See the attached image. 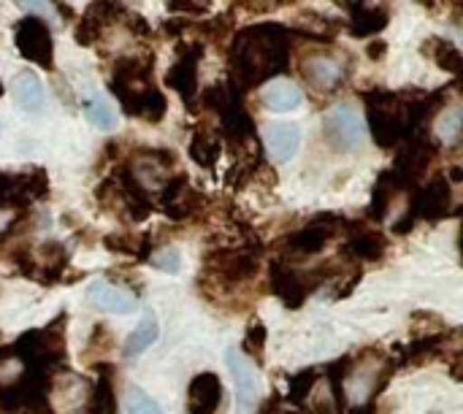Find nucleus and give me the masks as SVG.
<instances>
[{"instance_id":"f257e3e1","label":"nucleus","mask_w":463,"mask_h":414,"mask_svg":"<svg viewBox=\"0 0 463 414\" xmlns=\"http://www.w3.org/2000/svg\"><path fill=\"white\" fill-rule=\"evenodd\" d=\"M290 60V33L282 24L260 22L241 30L231 46V65L241 87H258L282 73Z\"/></svg>"},{"instance_id":"f03ea898","label":"nucleus","mask_w":463,"mask_h":414,"mask_svg":"<svg viewBox=\"0 0 463 414\" xmlns=\"http://www.w3.org/2000/svg\"><path fill=\"white\" fill-rule=\"evenodd\" d=\"M111 89L119 95L122 106L133 117H144L149 122H157L165 114V98L152 84V60H122L114 71Z\"/></svg>"},{"instance_id":"7ed1b4c3","label":"nucleus","mask_w":463,"mask_h":414,"mask_svg":"<svg viewBox=\"0 0 463 414\" xmlns=\"http://www.w3.org/2000/svg\"><path fill=\"white\" fill-rule=\"evenodd\" d=\"M391 374H393V363L377 353H366L355 363H347L345 377H342V388H345L350 407L364 409L385 388Z\"/></svg>"},{"instance_id":"20e7f679","label":"nucleus","mask_w":463,"mask_h":414,"mask_svg":"<svg viewBox=\"0 0 463 414\" xmlns=\"http://www.w3.org/2000/svg\"><path fill=\"white\" fill-rule=\"evenodd\" d=\"M323 130H326L328 144L336 152H353L366 138V122H364V114L355 103L334 106L323 119Z\"/></svg>"},{"instance_id":"39448f33","label":"nucleus","mask_w":463,"mask_h":414,"mask_svg":"<svg viewBox=\"0 0 463 414\" xmlns=\"http://www.w3.org/2000/svg\"><path fill=\"white\" fill-rule=\"evenodd\" d=\"M92 385L73 374V372H62L52 380V390H49V404L54 407V412L60 414H87L92 404Z\"/></svg>"},{"instance_id":"423d86ee","label":"nucleus","mask_w":463,"mask_h":414,"mask_svg":"<svg viewBox=\"0 0 463 414\" xmlns=\"http://www.w3.org/2000/svg\"><path fill=\"white\" fill-rule=\"evenodd\" d=\"M14 43L16 49L43 65V68H52V57H54V43H52V33H49V24L38 16H24L22 22H16L14 27Z\"/></svg>"},{"instance_id":"0eeeda50","label":"nucleus","mask_w":463,"mask_h":414,"mask_svg":"<svg viewBox=\"0 0 463 414\" xmlns=\"http://www.w3.org/2000/svg\"><path fill=\"white\" fill-rule=\"evenodd\" d=\"M225 363H228V372L233 377V390H236V407H239V412H252L258 407V399H260V382H258V372H255L252 361L244 358L239 350L231 347L225 353Z\"/></svg>"},{"instance_id":"6e6552de","label":"nucleus","mask_w":463,"mask_h":414,"mask_svg":"<svg viewBox=\"0 0 463 414\" xmlns=\"http://www.w3.org/2000/svg\"><path fill=\"white\" fill-rule=\"evenodd\" d=\"M342 225L339 217H317L312 225H307L304 231L293 233L285 244H288V258L290 260H304L309 255H317L334 236L336 228Z\"/></svg>"},{"instance_id":"1a4fd4ad","label":"nucleus","mask_w":463,"mask_h":414,"mask_svg":"<svg viewBox=\"0 0 463 414\" xmlns=\"http://www.w3.org/2000/svg\"><path fill=\"white\" fill-rule=\"evenodd\" d=\"M301 73L317 89H336L347 76V60L336 54H309L301 65Z\"/></svg>"},{"instance_id":"9d476101","label":"nucleus","mask_w":463,"mask_h":414,"mask_svg":"<svg viewBox=\"0 0 463 414\" xmlns=\"http://www.w3.org/2000/svg\"><path fill=\"white\" fill-rule=\"evenodd\" d=\"M450 198H453V193H450L448 179L437 176L434 182H429V184L415 195V201H412V206H410V220H418V217H423V220H439L442 214H448Z\"/></svg>"},{"instance_id":"9b49d317","label":"nucleus","mask_w":463,"mask_h":414,"mask_svg":"<svg viewBox=\"0 0 463 414\" xmlns=\"http://www.w3.org/2000/svg\"><path fill=\"white\" fill-rule=\"evenodd\" d=\"M87 298L95 309L109 312V315H130L138 306V301L130 290L114 285V282H106V279H95L87 287Z\"/></svg>"},{"instance_id":"f8f14e48","label":"nucleus","mask_w":463,"mask_h":414,"mask_svg":"<svg viewBox=\"0 0 463 414\" xmlns=\"http://www.w3.org/2000/svg\"><path fill=\"white\" fill-rule=\"evenodd\" d=\"M431 160H434V146L420 136V138L410 141V144L402 149V155H399V160H396V165H393V174H396V179H399L404 187H410V184L418 182V176L429 168Z\"/></svg>"},{"instance_id":"ddd939ff","label":"nucleus","mask_w":463,"mask_h":414,"mask_svg":"<svg viewBox=\"0 0 463 414\" xmlns=\"http://www.w3.org/2000/svg\"><path fill=\"white\" fill-rule=\"evenodd\" d=\"M269 279H271V293L277 298H282V304L290 306V309L304 306V301H307V296L312 290L309 282L301 274H296L293 268H288L282 263H274L271 266V277Z\"/></svg>"},{"instance_id":"4468645a","label":"nucleus","mask_w":463,"mask_h":414,"mask_svg":"<svg viewBox=\"0 0 463 414\" xmlns=\"http://www.w3.org/2000/svg\"><path fill=\"white\" fill-rule=\"evenodd\" d=\"M209 268L214 271V277H220L225 282H244L258 271V255L250 249L222 252L209 260Z\"/></svg>"},{"instance_id":"2eb2a0df","label":"nucleus","mask_w":463,"mask_h":414,"mask_svg":"<svg viewBox=\"0 0 463 414\" xmlns=\"http://www.w3.org/2000/svg\"><path fill=\"white\" fill-rule=\"evenodd\" d=\"M222 401V385L217 374H198L187 390V414H214Z\"/></svg>"},{"instance_id":"dca6fc26","label":"nucleus","mask_w":463,"mask_h":414,"mask_svg":"<svg viewBox=\"0 0 463 414\" xmlns=\"http://www.w3.org/2000/svg\"><path fill=\"white\" fill-rule=\"evenodd\" d=\"M301 146V127L293 122H274L266 130V152L274 163H288Z\"/></svg>"},{"instance_id":"f3484780","label":"nucleus","mask_w":463,"mask_h":414,"mask_svg":"<svg viewBox=\"0 0 463 414\" xmlns=\"http://www.w3.org/2000/svg\"><path fill=\"white\" fill-rule=\"evenodd\" d=\"M160 193H163V209H165V214L174 217V220L190 217V214L198 209V203H201L198 193L187 184L184 176H176V179L165 182V187H163Z\"/></svg>"},{"instance_id":"a211bd4d","label":"nucleus","mask_w":463,"mask_h":414,"mask_svg":"<svg viewBox=\"0 0 463 414\" xmlns=\"http://www.w3.org/2000/svg\"><path fill=\"white\" fill-rule=\"evenodd\" d=\"M198 54H201V49L190 46L165 73L168 87H174L184 100H193L195 87H198Z\"/></svg>"},{"instance_id":"6ab92c4d","label":"nucleus","mask_w":463,"mask_h":414,"mask_svg":"<svg viewBox=\"0 0 463 414\" xmlns=\"http://www.w3.org/2000/svg\"><path fill=\"white\" fill-rule=\"evenodd\" d=\"M350 11V33L358 38H369L385 30L388 24V8L372 5L369 0H353Z\"/></svg>"},{"instance_id":"aec40b11","label":"nucleus","mask_w":463,"mask_h":414,"mask_svg":"<svg viewBox=\"0 0 463 414\" xmlns=\"http://www.w3.org/2000/svg\"><path fill=\"white\" fill-rule=\"evenodd\" d=\"M263 98V106L277 111V114H288V111H296L304 100L301 89L290 81V79H274L263 87L260 92Z\"/></svg>"},{"instance_id":"412c9836","label":"nucleus","mask_w":463,"mask_h":414,"mask_svg":"<svg viewBox=\"0 0 463 414\" xmlns=\"http://www.w3.org/2000/svg\"><path fill=\"white\" fill-rule=\"evenodd\" d=\"M220 155H222V141H220V136H217L212 127H206V125L195 127V133H193V138H190V157H193L201 168H212V165L220 160Z\"/></svg>"},{"instance_id":"4be33fe9","label":"nucleus","mask_w":463,"mask_h":414,"mask_svg":"<svg viewBox=\"0 0 463 414\" xmlns=\"http://www.w3.org/2000/svg\"><path fill=\"white\" fill-rule=\"evenodd\" d=\"M11 92L24 111H38L43 106V87L41 79L33 71H19L11 81Z\"/></svg>"},{"instance_id":"5701e85b","label":"nucleus","mask_w":463,"mask_h":414,"mask_svg":"<svg viewBox=\"0 0 463 414\" xmlns=\"http://www.w3.org/2000/svg\"><path fill=\"white\" fill-rule=\"evenodd\" d=\"M434 133L442 144H456L458 136L463 133V106L461 103H450L442 106V111L434 117Z\"/></svg>"},{"instance_id":"b1692460","label":"nucleus","mask_w":463,"mask_h":414,"mask_svg":"<svg viewBox=\"0 0 463 414\" xmlns=\"http://www.w3.org/2000/svg\"><path fill=\"white\" fill-rule=\"evenodd\" d=\"M157 320H155V315L152 312H144V317H141V323L136 325V331L128 336V342H125V355L128 358H136V355H141L144 350H149L155 342H157Z\"/></svg>"},{"instance_id":"393cba45","label":"nucleus","mask_w":463,"mask_h":414,"mask_svg":"<svg viewBox=\"0 0 463 414\" xmlns=\"http://www.w3.org/2000/svg\"><path fill=\"white\" fill-rule=\"evenodd\" d=\"M27 374V363L14 350H0V390H14Z\"/></svg>"},{"instance_id":"a878e982","label":"nucleus","mask_w":463,"mask_h":414,"mask_svg":"<svg viewBox=\"0 0 463 414\" xmlns=\"http://www.w3.org/2000/svg\"><path fill=\"white\" fill-rule=\"evenodd\" d=\"M350 252L358 255V258H366V260H377V258H383V252H385V239H383L380 233H374V231L353 233Z\"/></svg>"},{"instance_id":"bb28decb","label":"nucleus","mask_w":463,"mask_h":414,"mask_svg":"<svg viewBox=\"0 0 463 414\" xmlns=\"http://www.w3.org/2000/svg\"><path fill=\"white\" fill-rule=\"evenodd\" d=\"M84 114L87 119L98 127V130H114L117 127V111L106 98H92L84 103Z\"/></svg>"},{"instance_id":"cd10ccee","label":"nucleus","mask_w":463,"mask_h":414,"mask_svg":"<svg viewBox=\"0 0 463 414\" xmlns=\"http://www.w3.org/2000/svg\"><path fill=\"white\" fill-rule=\"evenodd\" d=\"M434 60L448 73H461L463 71L461 49L453 41H448V38H437L434 41Z\"/></svg>"},{"instance_id":"c85d7f7f","label":"nucleus","mask_w":463,"mask_h":414,"mask_svg":"<svg viewBox=\"0 0 463 414\" xmlns=\"http://www.w3.org/2000/svg\"><path fill=\"white\" fill-rule=\"evenodd\" d=\"M122 412L125 414H163V409L136 385H130L125 390V404H122Z\"/></svg>"},{"instance_id":"c756f323","label":"nucleus","mask_w":463,"mask_h":414,"mask_svg":"<svg viewBox=\"0 0 463 414\" xmlns=\"http://www.w3.org/2000/svg\"><path fill=\"white\" fill-rule=\"evenodd\" d=\"M149 263H152L155 268H160V271H168V274H174V271H179V268H182L179 249H174V247H163V249H157L155 255H149Z\"/></svg>"},{"instance_id":"7c9ffc66","label":"nucleus","mask_w":463,"mask_h":414,"mask_svg":"<svg viewBox=\"0 0 463 414\" xmlns=\"http://www.w3.org/2000/svg\"><path fill=\"white\" fill-rule=\"evenodd\" d=\"M263 342H266V328H263L260 323H252V328L247 331V347H250L255 355H260V353H263Z\"/></svg>"},{"instance_id":"2f4dec72","label":"nucleus","mask_w":463,"mask_h":414,"mask_svg":"<svg viewBox=\"0 0 463 414\" xmlns=\"http://www.w3.org/2000/svg\"><path fill=\"white\" fill-rule=\"evenodd\" d=\"M16 217H19V212H16V209H11V206H0V239L11 231V225L16 222Z\"/></svg>"},{"instance_id":"473e14b6","label":"nucleus","mask_w":463,"mask_h":414,"mask_svg":"<svg viewBox=\"0 0 463 414\" xmlns=\"http://www.w3.org/2000/svg\"><path fill=\"white\" fill-rule=\"evenodd\" d=\"M168 8L171 11H187V14H203L206 11L201 3H193V0H171Z\"/></svg>"},{"instance_id":"72a5a7b5","label":"nucleus","mask_w":463,"mask_h":414,"mask_svg":"<svg viewBox=\"0 0 463 414\" xmlns=\"http://www.w3.org/2000/svg\"><path fill=\"white\" fill-rule=\"evenodd\" d=\"M16 5L27 8V11H38V14H49V0H14Z\"/></svg>"},{"instance_id":"f704fd0d","label":"nucleus","mask_w":463,"mask_h":414,"mask_svg":"<svg viewBox=\"0 0 463 414\" xmlns=\"http://www.w3.org/2000/svg\"><path fill=\"white\" fill-rule=\"evenodd\" d=\"M385 49H388V46H385L383 41H380V43H369V54H372V57H383Z\"/></svg>"},{"instance_id":"c9c22d12","label":"nucleus","mask_w":463,"mask_h":414,"mask_svg":"<svg viewBox=\"0 0 463 414\" xmlns=\"http://www.w3.org/2000/svg\"><path fill=\"white\" fill-rule=\"evenodd\" d=\"M271 3H290V0H271Z\"/></svg>"},{"instance_id":"e433bc0d","label":"nucleus","mask_w":463,"mask_h":414,"mask_svg":"<svg viewBox=\"0 0 463 414\" xmlns=\"http://www.w3.org/2000/svg\"><path fill=\"white\" fill-rule=\"evenodd\" d=\"M461 255H463V231H461Z\"/></svg>"},{"instance_id":"4c0bfd02","label":"nucleus","mask_w":463,"mask_h":414,"mask_svg":"<svg viewBox=\"0 0 463 414\" xmlns=\"http://www.w3.org/2000/svg\"><path fill=\"white\" fill-rule=\"evenodd\" d=\"M0 95H3V84H0Z\"/></svg>"},{"instance_id":"58836bf2","label":"nucleus","mask_w":463,"mask_h":414,"mask_svg":"<svg viewBox=\"0 0 463 414\" xmlns=\"http://www.w3.org/2000/svg\"><path fill=\"white\" fill-rule=\"evenodd\" d=\"M429 414H442V412H429Z\"/></svg>"},{"instance_id":"ea45409f","label":"nucleus","mask_w":463,"mask_h":414,"mask_svg":"<svg viewBox=\"0 0 463 414\" xmlns=\"http://www.w3.org/2000/svg\"><path fill=\"white\" fill-rule=\"evenodd\" d=\"M461 79H463V71H461Z\"/></svg>"}]
</instances>
